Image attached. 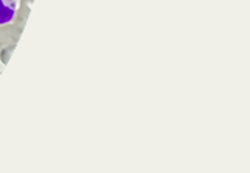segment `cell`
Segmentation results:
<instances>
[{
  "mask_svg": "<svg viewBox=\"0 0 250 173\" xmlns=\"http://www.w3.org/2000/svg\"><path fill=\"white\" fill-rule=\"evenodd\" d=\"M16 16L14 0H0V25L10 23Z\"/></svg>",
  "mask_w": 250,
  "mask_h": 173,
  "instance_id": "obj_1",
  "label": "cell"
}]
</instances>
